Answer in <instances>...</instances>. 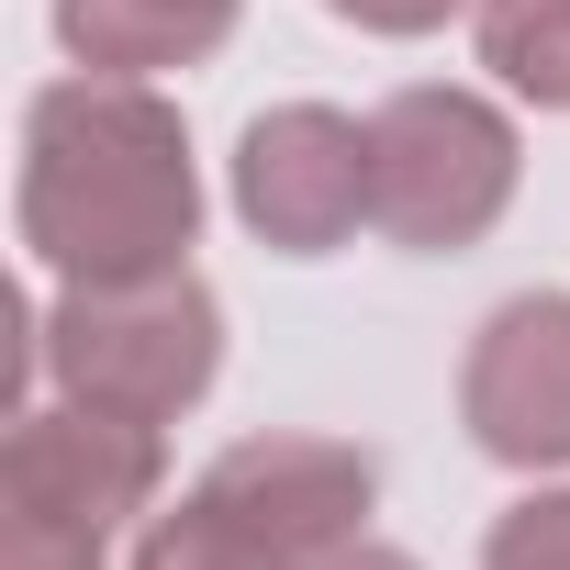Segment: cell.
Segmentation results:
<instances>
[{
  "mask_svg": "<svg viewBox=\"0 0 570 570\" xmlns=\"http://www.w3.org/2000/svg\"><path fill=\"white\" fill-rule=\"evenodd\" d=\"M235 213L257 246L279 257H325L347 246L370 213H381V179H370V124L336 112V101H279L235 135Z\"/></svg>",
  "mask_w": 570,
  "mask_h": 570,
  "instance_id": "cell-4",
  "label": "cell"
},
{
  "mask_svg": "<svg viewBox=\"0 0 570 570\" xmlns=\"http://www.w3.org/2000/svg\"><path fill=\"white\" fill-rule=\"evenodd\" d=\"M481 68L537 101V112H570V0H481Z\"/></svg>",
  "mask_w": 570,
  "mask_h": 570,
  "instance_id": "cell-9",
  "label": "cell"
},
{
  "mask_svg": "<svg viewBox=\"0 0 570 570\" xmlns=\"http://www.w3.org/2000/svg\"><path fill=\"white\" fill-rule=\"evenodd\" d=\"M202 492H213L224 514H246L279 559H325V548L370 537L381 470H370L358 448H336V436H235V448L202 470Z\"/></svg>",
  "mask_w": 570,
  "mask_h": 570,
  "instance_id": "cell-7",
  "label": "cell"
},
{
  "mask_svg": "<svg viewBox=\"0 0 570 570\" xmlns=\"http://www.w3.org/2000/svg\"><path fill=\"white\" fill-rule=\"evenodd\" d=\"M135 570H303V559H279L246 514H224V503L190 481L179 514H157V525L135 537Z\"/></svg>",
  "mask_w": 570,
  "mask_h": 570,
  "instance_id": "cell-10",
  "label": "cell"
},
{
  "mask_svg": "<svg viewBox=\"0 0 570 570\" xmlns=\"http://www.w3.org/2000/svg\"><path fill=\"white\" fill-rule=\"evenodd\" d=\"M0 570H101V537L57 525V514H12L0 525Z\"/></svg>",
  "mask_w": 570,
  "mask_h": 570,
  "instance_id": "cell-12",
  "label": "cell"
},
{
  "mask_svg": "<svg viewBox=\"0 0 570 570\" xmlns=\"http://www.w3.org/2000/svg\"><path fill=\"white\" fill-rule=\"evenodd\" d=\"M336 23H358V35H436L459 0H325Z\"/></svg>",
  "mask_w": 570,
  "mask_h": 570,
  "instance_id": "cell-13",
  "label": "cell"
},
{
  "mask_svg": "<svg viewBox=\"0 0 570 570\" xmlns=\"http://www.w3.org/2000/svg\"><path fill=\"white\" fill-rule=\"evenodd\" d=\"M303 570H414V559L381 548V537H347V548H325V559H303Z\"/></svg>",
  "mask_w": 570,
  "mask_h": 570,
  "instance_id": "cell-14",
  "label": "cell"
},
{
  "mask_svg": "<svg viewBox=\"0 0 570 570\" xmlns=\"http://www.w3.org/2000/svg\"><path fill=\"white\" fill-rule=\"evenodd\" d=\"M235 35V0H57V46L90 79H157V68H202Z\"/></svg>",
  "mask_w": 570,
  "mask_h": 570,
  "instance_id": "cell-8",
  "label": "cell"
},
{
  "mask_svg": "<svg viewBox=\"0 0 570 570\" xmlns=\"http://www.w3.org/2000/svg\"><path fill=\"white\" fill-rule=\"evenodd\" d=\"M459 414L503 470H570V292H514L459 370Z\"/></svg>",
  "mask_w": 570,
  "mask_h": 570,
  "instance_id": "cell-6",
  "label": "cell"
},
{
  "mask_svg": "<svg viewBox=\"0 0 570 570\" xmlns=\"http://www.w3.org/2000/svg\"><path fill=\"white\" fill-rule=\"evenodd\" d=\"M157 470H168V448H157L146 414H112V403H68V392H57V403L12 414V448H0V503L112 537L124 514L157 503Z\"/></svg>",
  "mask_w": 570,
  "mask_h": 570,
  "instance_id": "cell-5",
  "label": "cell"
},
{
  "mask_svg": "<svg viewBox=\"0 0 570 570\" xmlns=\"http://www.w3.org/2000/svg\"><path fill=\"white\" fill-rule=\"evenodd\" d=\"M202 235L179 101L146 79H57L23 112V246L57 279H168Z\"/></svg>",
  "mask_w": 570,
  "mask_h": 570,
  "instance_id": "cell-1",
  "label": "cell"
},
{
  "mask_svg": "<svg viewBox=\"0 0 570 570\" xmlns=\"http://www.w3.org/2000/svg\"><path fill=\"white\" fill-rule=\"evenodd\" d=\"M514 124L481 101V90H448V79H425V90H392L381 112H370V179H381V235L392 246H425V257H448V246H481L492 224H503V202H514Z\"/></svg>",
  "mask_w": 570,
  "mask_h": 570,
  "instance_id": "cell-3",
  "label": "cell"
},
{
  "mask_svg": "<svg viewBox=\"0 0 570 570\" xmlns=\"http://www.w3.org/2000/svg\"><path fill=\"white\" fill-rule=\"evenodd\" d=\"M35 358L68 403H112V414H190L224 370V314L190 268L168 279H68L57 314H35Z\"/></svg>",
  "mask_w": 570,
  "mask_h": 570,
  "instance_id": "cell-2",
  "label": "cell"
},
{
  "mask_svg": "<svg viewBox=\"0 0 570 570\" xmlns=\"http://www.w3.org/2000/svg\"><path fill=\"white\" fill-rule=\"evenodd\" d=\"M481 570H570V492H525V503L492 525Z\"/></svg>",
  "mask_w": 570,
  "mask_h": 570,
  "instance_id": "cell-11",
  "label": "cell"
}]
</instances>
